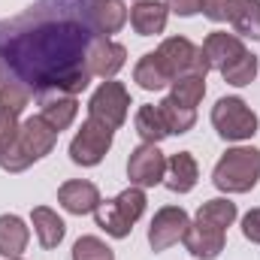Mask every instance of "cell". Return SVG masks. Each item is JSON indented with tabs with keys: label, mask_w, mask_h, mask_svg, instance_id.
I'll return each instance as SVG.
<instances>
[{
	"label": "cell",
	"mask_w": 260,
	"mask_h": 260,
	"mask_svg": "<svg viewBox=\"0 0 260 260\" xmlns=\"http://www.w3.org/2000/svg\"><path fill=\"white\" fill-rule=\"evenodd\" d=\"M94 37L85 0H37L21 15L0 21V79L24 85L30 94L76 97L94 79L85 64Z\"/></svg>",
	"instance_id": "obj_1"
},
{
	"label": "cell",
	"mask_w": 260,
	"mask_h": 260,
	"mask_svg": "<svg viewBox=\"0 0 260 260\" xmlns=\"http://www.w3.org/2000/svg\"><path fill=\"white\" fill-rule=\"evenodd\" d=\"M58 136L61 133L52 127L43 115L24 118L18 124V130H15V136L6 145H0V170H6V173H24L30 164L43 160L55 148Z\"/></svg>",
	"instance_id": "obj_2"
},
{
	"label": "cell",
	"mask_w": 260,
	"mask_h": 260,
	"mask_svg": "<svg viewBox=\"0 0 260 260\" xmlns=\"http://www.w3.org/2000/svg\"><path fill=\"white\" fill-rule=\"evenodd\" d=\"M212 182L224 194H248L260 182V148H227L212 170Z\"/></svg>",
	"instance_id": "obj_3"
},
{
	"label": "cell",
	"mask_w": 260,
	"mask_h": 260,
	"mask_svg": "<svg viewBox=\"0 0 260 260\" xmlns=\"http://www.w3.org/2000/svg\"><path fill=\"white\" fill-rule=\"evenodd\" d=\"M145 191L130 185L127 191L115 197V200H100V206L94 209V221L97 227H103L112 239H127L133 224L142 218L145 212Z\"/></svg>",
	"instance_id": "obj_4"
},
{
	"label": "cell",
	"mask_w": 260,
	"mask_h": 260,
	"mask_svg": "<svg viewBox=\"0 0 260 260\" xmlns=\"http://www.w3.org/2000/svg\"><path fill=\"white\" fill-rule=\"evenodd\" d=\"M257 115L242 97H221L212 106V127L227 142H242L257 133Z\"/></svg>",
	"instance_id": "obj_5"
},
{
	"label": "cell",
	"mask_w": 260,
	"mask_h": 260,
	"mask_svg": "<svg viewBox=\"0 0 260 260\" xmlns=\"http://www.w3.org/2000/svg\"><path fill=\"white\" fill-rule=\"evenodd\" d=\"M157 58L164 70L170 73V79H182V76H206L209 64H206V55L203 49L194 46L188 37H167L160 46H157ZM170 82V85H173Z\"/></svg>",
	"instance_id": "obj_6"
},
{
	"label": "cell",
	"mask_w": 260,
	"mask_h": 260,
	"mask_svg": "<svg viewBox=\"0 0 260 260\" xmlns=\"http://www.w3.org/2000/svg\"><path fill=\"white\" fill-rule=\"evenodd\" d=\"M127 112H130V94L121 82H103L88 100V118L109 130L121 127L127 121Z\"/></svg>",
	"instance_id": "obj_7"
},
{
	"label": "cell",
	"mask_w": 260,
	"mask_h": 260,
	"mask_svg": "<svg viewBox=\"0 0 260 260\" xmlns=\"http://www.w3.org/2000/svg\"><path fill=\"white\" fill-rule=\"evenodd\" d=\"M112 136H115V130L88 118L70 142V160L79 167H97L106 157V151L112 148Z\"/></svg>",
	"instance_id": "obj_8"
},
{
	"label": "cell",
	"mask_w": 260,
	"mask_h": 260,
	"mask_svg": "<svg viewBox=\"0 0 260 260\" xmlns=\"http://www.w3.org/2000/svg\"><path fill=\"white\" fill-rule=\"evenodd\" d=\"M164 176H167V157H164V151L157 145L142 142V145H136L130 151V157H127L130 185H136V188H154V185L164 182Z\"/></svg>",
	"instance_id": "obj_9"
},
{
	"label": "cell",
	"mask_w": 260,
	"mask_h": 260,
	"mask_svg": "<svg viewBox=\"0 0 260 260\" xmlns=\"http://www.w3.org/2000/svg\"><path fill=\"white\" fill-rule=\"evenodd\" d=\"M188 224H191V218H188V212L182 206H164V209H157L154 218H151V227H148V245H151V251H167L170 245H176L185 236Z\"/></svg>",
	"instance_id": "obj_10"
},
{
	"label": "cell",
	"mask_w": 260,
	"mask_h": 260,
	"mask_svg": "<svg viewBox=\"0 0 260 260\" xmlns=\"http://www.w3.org/2000/svg\"><path fill=\"white\" fill-rule=\"evenodd\" d=\"M30 91L18 82H3L0 85V145H6L21 124V112L30 103Z\"/></svg>",
	"instance_id": "obj_11"
},
{
	"label": "cell",
	"mask_w": 260,
	"mask_h": 260,
	"mask_svg": "<svg viewBox=\"0 0 260 260\" xmlns=\"http://www.w3.org/2000/svg\"><path fill=\"white\" fill-rule=\"evenodd\" d=\"M127 61V49L109 37H94L91 46H88V73L91 76H100V79H112Z\"/></svg>",
	"instance_id": "obj_12"
},
{
	"label": "cell",
	"mask_w": 260,
	"mask_h": 260,
	"mask_svg": "<svg viewBox=\"0 0 260 260\" xmlns=\"http://www.w3.org/2000/svg\"><path fill=\"white\" fill-rule=\"evenodd\" d=\"M182 242H185V248L191 251V257L215 260L224 251V245H227V230H218V227H212V224L194 221V224H188Z\"/></svg>",
	"instance_id": "obj_13"
},
{
	"label": "cell",
	"mask_w": 260,
	"mask_h": 260,
	"mask_svg": "<svg viewBox=\"0 0 260 260\" xmlns=\"http://www.w3.org/2000/svg\"><path fill=\"white\" fill-rule=\"evenodd\" d=\"M85 18L97 37H109L127 24V6L124 0H85Z\"/></svg>",
	"instance_id": "obj_14"
},
{
	"label": "cell",
	"mask_w": 260,
	"mask_h": 260,
	"mask_svg": "<svg viewBox=\"0 0 260 260\" xmlns=\"http://www.w3.org/2000/svg\"><path fill=\"white\" fill-rule=\"evenodd\" d=\"M200 49H203V55H206L209 70H218V73L230 64V61H236L242 52H248V49L242 46V37L227 34V30H212V34L203 40Z\"/></svg>",
	"instance_id": "obj_15"
},
{
	"label": "cell",
	"mask_w": 260,
	"mask_h": 260,
	"mask_svg": "<svg viewBox=\"0 0 260 260\" xmlns=\"http://www.w3.org/2000/svg\"><path fill=\"white\" fill-rule=\"evenodd\" d=\"M40 100V115L58 130H67L73 121H76V112H79V100L73 94H64V91H46V94H37Z\"/></svg>",
	"instance_id": "obj_16"
},
{
	"label": "cell",
	"mask_w": 260,
	"mask_h": 260,
	"mask_svg": "<svg viewBox=\"0 0 260 260\" xmlns=\"http://www.w3.org/2000/svg\"><path fill=\"white\" fill-rule=\"evenodd\" d=\"M58 203L64 206V212H70V215H91L100 206V191H97L94 182L73 179V182H64L58 188Z\"/></svg>",
	"instance_id": "obj_17"
},
{
	"label": "cell",
	"mask_w": 260,
	"mask_h": 260,
	"mask_svg": "<svg viewBox=\"0 0 260 260\" xmlns=\"http://www.w3.org/2000/svg\"><path fill=\"white\" fill-rule=\"evenodd\" d=\"M197 179H200V167H197V157L191 151H179L167 160V176H164V185L173 191V194H188L194 191Z\"/></svg>",
	"instance_id": "obj_18"
},
{
	"label": "cell",
	"mask_w": 260,
	"mask_h": 260,
	"mask_svg": "<svg viewBox=\"0 0 260 260\" xmlns=\"http://www.w3.org/2000/svg\"><path fill=\"white\" fill-rule=\"evenodd\" d=\"M167 15L170 9L157 0H139L133 9H130V24L139 37H154V34H164L167 27Z\"/></svg>",
	"instance_id": "obj_19"
},
{
	"label": "cell",
	"mask_w": 260,
	"mask_h": 260,
	"mask_svg": "<svg viewBox=\"0 0 260 260\" xmlns=\"http://www.w3.org/2000/svg\"><path fill=\"white\" fill-rule=\"evenodd\" d=\"M30 230L18 215H0V254L6 260L21 257V251L27 248Z\"/></svg>",
	"instance_id": "obj_20"
},
{
	"label": "cell",
	"mask_w": 260,
	"mask_h": 260,
	"mask_svg": "<svg viewBox=\"0 0 260 260\" xmlns=\"http://www.w3.org/2000/svg\"><path fill=\"white\" fill-rule=\"evenodd\" d=\"M30 224H34L37 239H40L43 248H58L61 239H64V233H67V224L61 221V215L52 212L49 206H37L30 212Z\"/></svg>",
	"instance_id": "obj_21"
},
{
	"label": "cell",
	"mask_w": 260,
	"mask_h": 260,
	"mask_svg": "<svg viewBox=\"0 0 260 260\" xmlns=\"http://www.w3.org/2000/svg\"><path fill=\"white\" fill-rule=\"evenodd\" d=\"M133 82H136L142 91H160V88H167L173 79H170V73L164 70L157 52H148V55H142V58L136 61V67H133Z\"/></svg>",
	"instance_id": "obj_22"
},
{
	"label": "cell",
	"mask_w": 260,
	"mask_h": 260,
	"mask_svg": "<svg viewBox=\"0 0 260 260\" xmlns=\"http://www.w3.org/2000/svg\"><path fill=\"white\" fill-rule=\"evenodd\" d=\"M230 24H233L236 37H248V40L260 43V0H236Z\"/></svg>",
	"instance_id": "obj_23"
},
{
	"label": "cell",
	"mask_w": 260,
	"mask_h": 260,
	"mask_svg": "<svg viewBox=\"0 0 260 260\" xmlns=\"http://www.w3.org/2000/svg\"><path fill=\"white\" fill-rule=\"evenodd\" d=\"M133 127H136V133H139L142 142H151V145H157V142H164V139L170 136V130H167L164 118H160V109L151 106V103H145V106L136 109Z\"/></svg>",
	"instance_id": "obj_24"
},
{
	"label": "cell",
	"mask_w": 260,
	"mask_h": 260,
	"mask_svg": "<svg viewBox=\"0 0 260 260\" xmlns=\"http://www.w3.org/2000/svg\"><path fill=\"white\" fill-rule=\"evenodd\" d=\"M157 109H160V118H164V124L170 130V136H182V133H188L197 124V109L179 106L173 97H164L157 103Z\"/></svg>",
	"instance_id": "obj_25"
},
{
	"label": "cell",
	"mask_w": 260,
	"mask_h": 260,
	"mask_svg": "<svg viewBox=\"0 0 260 260\" xmlns=\"http://www.w3.org/2000/svg\"><path fill=\"white\" fill-rule=\"evenodd\" d=\"M236 203H230L227 197H215V200H206L200 209H197V221L203 224H212L218 230H227L233 221H236Z\"/></svg>",
	"instance_id": "obj_26"
},
{
	"label": "cell",
	"mask_w": 260,
	"mask_h": 260,
	"mask_svg": "<svg viewBox=\"0 0 260 260\" xmlns=\"http://www.w3.org/2000/svg\"><path fill=\"white\" fill-rule=\"evenodd\" d=\"M170 97H173L179 106L197 109V103L206 97V76H182V79H176Z\"/></svg>",
	"instance_id": "obj_27"
},
{
	"label": "cell",
	"mask_w": 260,
	"mask_h": 260,
	"mask_svg": "<svg viewBox=\"0 0 260 260\" xmlns=\"http://www.w3.org/2000/svg\"><path fill=\"white\" fill-rule=\"evenodd\" d=\"M221 76H224V82H227V85L245 88V85H251V82H254V76H257V58H254L251 52H242L236 61H230V64L221 70Z\"/></svg>",
	"instance_id": "obj_28"
},
{
	"label": "cell",
	"mask_w": 260,
	"mask_h": 260,
	"mask_svg": "<svg viewBox=\"0 0 260 260\" xmlns=\"http://www.w3.org/2000/svg\"><path fill=\"white\" fill-rule=\"evenodd\" d=\"M73 260H115L112 248L97 236H82L73 245Z\"/></svg>",
	"instance_id": "obj_29"
},
{
	"label": "cell",
	"mask_w": 260,
	"mask_h": 260,
	"mask_svg": "<svg viewBox=\"0 0 260 260\" xmlns=\"http://www.w3.org/2000/svg\"><path fill=\"white\" fill-rule=\"evenodd\" d=\"M233 3H236V0H203L200 12H203L209 21H230V15H233Z\"/></svg>",
	"instance_id": "obj_30"
},
{
	"label": "cell",
	"mask_w": 260,
	"mask_h": 260,
	"mask_svg": "<svg viewBox=\"0 0 260 260\" xmlns=\"http://www.w3.org/2000/svg\"><path fill=\"white\" fill-rule=\"evenodd\" d=\"M242 236L248 242L260 245V209H251L245 218H242Z\"/></svg>",
	"instance_id": "obj_31"
},
{
	"label": "cell",
	"mask_w": 260,
	"mask_h": 260,
	"mask_svg": "<svg viewBox=\"0 0 260 260\" xmlns=\"http://www.w3.org/2000/svg\"><path fill=\"white\" fill-rule=\"evenodd\" d=\"M200 6H203V0H167V9L170 12H176V15H182V18H191L200 12Z\"/></svg>",
	"instance_id": "obj_32"
},
{
	"label": "cell",
	"mask_w": 260,
	"mask_h": 260,
	"mask_svg": "<svg viewBox=\"0 0 260 260\" xmlns=\"http://www.w3.org/2000/svg\"><path fill=\"white\" fill-rule=\"evenodd\" d=\"M12 260H21V257H12Z\"/></svg>",
	"instance_id": "obj_33"
},
{
	"label": "cell",
	"mask_w": 260,
	"mask_h": 260,
	"mask_svg": "<svg viewBox=\"0 0 260 260\" xmlns=\"http://www.w3.org/2000/svg\"><path fill=\"white\" fill-rule=\"evenodd\" d=\"M0 85H3V79H0Z\"/></svg>",
	"instance_id": "obj_34"
}]
</instances>
